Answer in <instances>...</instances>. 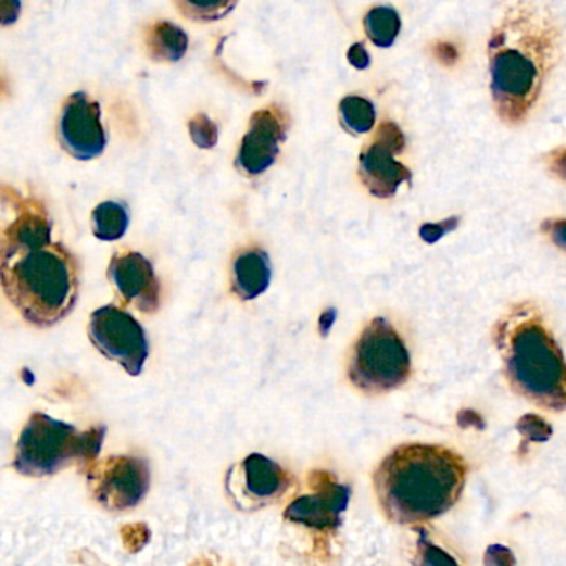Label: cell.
I'll list each match as a JSON object with an SVG mask.
<instances>
[{
    "label": "cell",
    "mask_w": 566,
    "mask_h": 566,
    "mask_svg": "<svg viewBox=\"0 0 566 566\" xmlns=\"http://www.w3.org/2000/svg\"><path fill=\"white\" fill-rule=\"evenodd\" d=\"M188 128H190L191 138L198 147L210 150L218 143V128L213 124L212 118L204 113L194 116Z\"/></svg>",
    "instance_id": "obj_22"
},
{
    "label": "cell",
    "mask_w": 566,
    "mask_h": 566,
    "mask_svg": "<svg viewBox=\"0 0 566 566\" xmlns=\"http://www.w3.org/2000/svg\"><path fill=\"white\" fill-rule=\"evenodd\" d=\"M411 354L389 320L376 317L355 341L349 379L364 394H386L411 377Z\"/></svg>",
    "instance_id": "obj_6"
},
{
    "label": "cell",
    "mask_w": 566,
    "mask_h": 566,
    "mask_svg": "<svg viewBox=\"0 0 566 566\" xmlns=\"http://www.w3.org/2000/svg\"><path fill=\"white\" fill-rule=\"evenodd\" d=\"M109 278L125 304L152 314L160 306V282L152 263L143 254L122 251L112 257Z\"/></svg>",
    "instance_id": "obj_14"
},
{
    "label": "cell",
    "mask_w": 566,
    "mask_h": 566,
    "mask_svg": "<svg viewBox=\"0 0 566 566\" xmlns=\"http://www.w3.org/2000/svg\"><path fill=\"white\" fill-rule=\"evenodd\" d=\"M420 553H423L424 558L420 559V563H426V565H436V563H455V559L452 556L445 555L442 550L437 549L432 543L427 542V539H420Z\"/></svg>",
    "instance_id": "obj_25"
},
{
    "label": "cell",
    "mask_w": 566,
    "mask_h": 566,
    "mask_svg": "<svg viewBox=\"0 0 566 566\" xmlns=\"http://www.w3.org/2000/svg\"><path fill=\"white\" fill-rule=\"evenodd\" d=\"M339 121L349 134H367L376 125V109L363 97L349 96L339 103Z\"/></svg>",
    "instance_id": "obj_20"
},
{
    "label": "cell",
    "mask_w": 566,
    "mask_h": 566,
    "mask_svg": "<svg viewBox=\"0 0 566 566\" xmlns=\"http://www.w3.org/2000/svg\"><path fill=\"white\" fill-rule=\"evenodd\" d=\"M105 427L80 432L72 424L36 412L22 429L15 445L14 467L25 477H50L65 467L92 465L102 449Z\"/></svg>",
    "instance_id": "obj_5"
},
{
    "label": "cell",
    "mask_w": 566,
    "mask_h": 566,
    "mask_svg": "<svg viewBox=\"0 0 566 566\" xmlns=\"http://www.w3.org/2000/svg\"><path fill=\"white\" fill-rule=\"evenodd\" d=\"M150 465L134 455H113L97 462L88 471V489L93 500L113 514L140 505L150 490Z\"/></svg>",
    "instance_id": "obj_7"
},
{
    "label": "cell",
    "mask_w": 566,
    "mask_h": 566,
    "mask_svg": "<svg viewBox=\"0 0 566 566\" xmlns=\"http://www.w3.org/2000/svg\"><path fill=\"white\" fill-rule=\"evenodd\" d=\"M0 14H2V25L14 24L21 14V0H2L0 2Z\"/></svg>",
    "instance_id": "obj_28"
},
{
    "label": "cell",
    "mask_w": 566,
    "mask_h": 566,
    "mask_svg": "<svg viewBox=\"0 0 566 566\" xmlns=\"http://www.w3.org/2000/svg\"><path fill=\"white\" fill-rule=\"evenodd\" d=\"M401 17L392 8H374L364 18V30L377 47H391L401 33Z\"/></svg>",
    "instance_id": "obj_19"
},
{
    "label": "cell",
    "mask_w": 566,
    "mask_h": 566,
    "mask_svg": "<svg viewBox=\"0 0 566 566\" xmlns=\"http://www.w3.org/2000/svg\"><path fill=\"white\" fill-rule=\"evenodd\" d=\"M294 479L281 465L261 454L248 455L226 477V490L240 511L256 512L288 493Z\"/></svg>",
    "instance_id": "obj_9"
},
{
    "label": "cell",
    "mask_w": 566,
    "mask_h": 566,
    "mask_svg": "<svg viewBox=\"0 0 566 566\" xmlns=\"http://www.w3.org/2000/svg\"><path fill=\"white\" fill-rule=\"evenodd\" d=\"M517 427L521 436L527 439V442H545V440L552 437V427L539 415H525Z\"/></svg>",
    "instance_id": "obj_23"
},
{
    "label": "cell",
    "mask_w": 566,
    "mask_h": 566,
    "mask_svg": "<svg viewBox=\"0 0 566 566\" xmlns=\"http://www.w3.org/2000/svg\"><path fill=\"white\" fill-rule=\"evenodd\" d=\"M487 52L496 115L511 127L525 124L562 56L555 15L537 0H515L493 27Z\"/></svg>",
    "instance_id": "obj_1"
},
{
    "label": "cell",
    "mask_w": 566,
    "mask_h": 566,
    "mask_svg": "<svg viewBox=\"0 0 566 566\" xmlns=\"http://www.w3.org/2000/svg\"><path fill=\"white\" fill-rule=\"evenodd\" d=\"M552 169L556 175L566 180V148H562L552 155Z\"/></svg>",
    "instance_id": "obj_29"
},
{
    "label": "cell",
    "mask_w": 566,
    "mask_h": 566,
    "mask_svg": "<svg viewBox=\"0 0 566 566\" xmlns=\"http://www.w3.org/2000/svg\"><path fill=\"white\" fill-rule=\"evenodd\" d=\"M130 225V215L125 204L105 201L96 207L92 215L93 235L102 241L121 240Z\"/></svg>",
    "instance_id": "obj_18"
},
{
    "label": "cell",
    "mask_w": 566,
    "mask_h": 566,
    "mask_svg": "<svg viewBox=\"0 0 566 566\" xmlns=\"http://www.w3.org/2000/svg\"><path fill=\"white\" fill-rule=\"evenodd\" d=\"M311 486L313 492L289 503L285 512L286 520L323 533L338 530L342 514L348 511L351 489L339 483L327 471H316Z\"/></svg>",
    "instance_id": "obj_11"
},
{
    "label": "cell",
    "mask_w": 566,
    "mask_h": 566,
    "mask_svg": "<svg viewBox=\"0 0 566 566\" xmlns=\"http://www.w3.org/2000/svg\"><path fill=\"white\" fill-rule=\"evenodd\" d=\"M458 218H449L445 222L433 223V225H424L420 228V238H423L426 243H436L442 238L446 232L454 231L457 228Z\"/></svg>",
    "instance_id": "obj_24"
},
{
    "label": "cell",
    "mask_w": 566,
    "mask_h": 566,
    "mask_svg": "<svg viewBox=\"0 0 566 566\" xmlns=\"http://www.w3.org/2000/svg\"><path fill=\"white\" fill-rule=\"evenodd\" d=\"M59 141L68 155L93 160L106 148V134L100 121V105L77 92L68 97L59 118Z\"/></svg>",
    "instance_id": "obj_13"
},
{
    "label": "cell",
    "mask_w": 566,
    "mask_h": 566,
    "mask_svg": "<svg viewBox=\"0 0 566 566\" xmlns=\"http://www.w3.org/2000/svg\"><path fill=\"white\" fill-rule=\"evenodd\" d=\"M238 4V0H175V5L185 17L194 22H215L226 17Z\"/></svg>",
    "instance_id": "obj_21"
},
{
    "label": "cell",
    "mask_w": 566,
    "mask_h": 566,
    "mask_svg": "<svg viewBox=\"0 0 566 566\" xmlns=\"http://www.w3.org/2000/svg\"><path fill=\"white\" fill-rule=\"evenodd\" d=\"M272 261L263 250L243 251L232 263L231 286L238 298L256 300L272 282Z\"/></svg>",
    "instance_id": "obj_16"
},
{
    "label": "cell",
    "mask_w": 566,
    "mask_h": 566,
    "mask_svg": "<svg viewBox=\"0 0 566 566\" xmlns=\"http://www.w3.org/2000/svg\"><path fill=\"white\" fill-rule=\"evenodd\" d=\"M467 471L464 457L446 446L405 443L380 462L374 474V489L389 520L424 524L457 503Z\"/></svg>",
    "instance_id": "obj_2"
},
{
    "label": "cell",
    "mask_w": 566,
    "mask_h": 566,
    "mask_svg": "<svg viewBox=\"0 0 566 566\" xmlns=\"http://www.w3.org/2000/svg\"><path fill=\"white\" fill-rule=\"evenodd\" d=\"M289 128V116L279 105L264 106L253 113L247 135L236 155V168L257 176L272 168L278 159Z\"/></svg>",
    "instance_id": "obj_12"
},
{
    "label": "cell",
    "mask_w": 566,
    "mask_h": 566,
    "mask_svg": "<svg viewBox=\"0 0 566 566\" xmlns=\"http://www.w3.org/2000/svg\"><path fill=\"white\" fill-rule=\"evenodd\" d=\"M147 52L153 61L173 64L187 55L188 36L172 22H156L148 28Z\"/></svg>",
    "instance_id": "obj_17"
},
{
    "label": "cell",
    "mask_w": 566,
    "mask_h": 566,
    "mask_svg": "<svg viewBox=\"0 0 566 566\" xmlns=\"http://www.w3.org/2000/svg\"><path fill=\"white\" fill-rule=\"evenodd\" d=\"M348 61L349 64L357 68V71H364V68L369 67L370 56L369 53H367L366 47H364L363 43H354V46L349 49Z\"/></svg>",
    "instance_id": "obj_27"
},
{
    "label": "cell",
    "mask_w": 566,
    "mask_h": 566,
    "mask_svg": "<svg viewBox=\"0 0 566 566\" xmlns=\"http://www.w3.org/2000/svg\"><path fill=\"white\" fill-rule=\"evenodd\" d=\"M5 295L27 323H61L78 300V263L62 243L2 253Z\"/></svg>",
    "instance_id": "obj_3"
},
{
    "label": "cell",
    "mask_w": 566,
    "mask_h": 566,
    "mask_svg": "<svg viewBox=\"0 0 566 566\" xmlns=\"http://www.w3.org/2000/svg\"><path fill=\"white\" fill-rule=\"evenodd\" d=\"M499 348L514 391L546 411L566 408V361L539 316H512L499 327Z\"/></svg>",
    "instance_id": "obj_4"
},
{
    "label": "cell",
    "mask_w": 566,
    "mask_h": 566,
    "mask_svg": "<svg viewBox=\"0 0 566 566\" xmlns=\"http://www.w3.org/2000/svg\"><path fill=\"white\" fill-rule=\"evenodd\" d=\"M52 243V225L42 207L37 203H27L11 226L5 229L2 240V253L28 250Z\"/></svg>",
    "instance_id": "obj_15"
},
{
    "label": "cell",
    "mask_w": 566,
    "mask_h": 566,
    "mask_svg": "<svg viewBox=\"0 0 566 566\" xmlns=\"http://www.w3.org/2000/svg\"><path fill=\"white\" fill-rule=\"evenodd\" d=\"M543 231L549 232L553 243L559 250L566 251V219H552L543 225Z\"/></svg>",
    "instance_id": "obj_26"
},
{
    "label": "cell",
    "mask_w": 566,
    "mask_h": 566,
    "mask_svg": "<svg viewBox=\"0 0 566 566\" xmlns=\"http://www.w3.org/2000/svg\"><path fill=\"white\" fill-rule=\"evenodd\" d=\"M404 148L405 137L401 128L392 122L380 124L360 156L361 181L370 194L392 198L402 184L412 180L411 169L395 160Z\"/></svg>",
    "instance_id": "obj_10"
},
{
    "label": "cell",
    "mask_w": 566,
    "mask_h": 566,
    "mask_svg": "<svg viewBox=\"0 0 566 566\" xmlns=\"http://www.w3.org/2000/svg\"><path fill=\"white\" fill-rule=\"evenodd\" d=\"M88 336L106 360L138 376L148 360V339L141 324L127 311L103 306L88 320Z\"/></svg>",
    "instance_id": "obj_8"
}]
</instances>
